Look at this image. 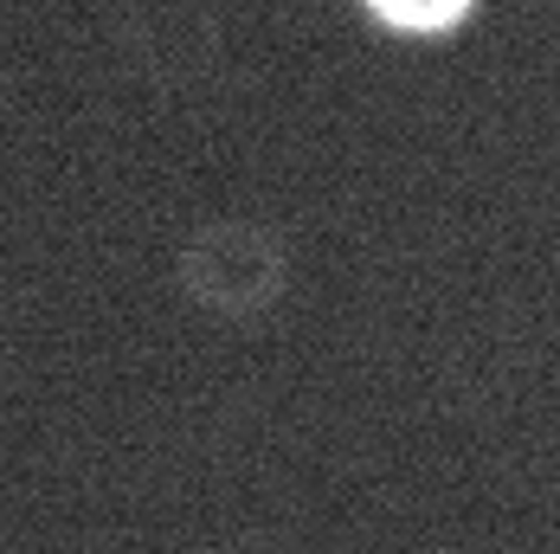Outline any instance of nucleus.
<instances>
[{"mask_svg": "<svg viewBox=\"0 0 560 554\" xmlns=\"http://www.w3.org/2000/svg\"><path fill=\"white\" fill-rule=\"evenodd\" d=\"M174 284L213 323H232V330L258 323V316L278 310L283 290H290V239H283V226L258 220V213L200 220L180 239Z\"/></svg>", "mask_w": 560, "mask_h": 554, "instance_id": "obj_1", "label": "nucleus"}, {"mask_svg": "<svg viewBox=\"0 0 560 554\" xmlns=\"http://www.w3.org/2000/svg\"><path fill=\"white\" fill-rule=\"evenodd\" d=\"M116 39L155 91H200L220 78L225 33L207 0H122L116 7Z\"/></svg>", "mask_w": 560, "mask_h": 554, "instance_id": "obj_2", "label": "nucleus"}, {"mask_svg": "<svg viewBox=\"0 0 560 554\" xmlns=\"http://www.w3.org/2000/svg\"><path fill=\"white\" fill-rule=\"evenodd\" d=\"M361 13L393 39H451L477 13V0H361Z\"/></svg>", "mask_w": 560, "mask_h": 554, "instance_id": "obj_3", "label": "nucleus"}]
</instances>
